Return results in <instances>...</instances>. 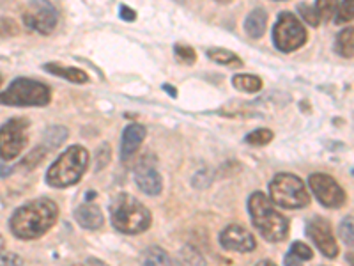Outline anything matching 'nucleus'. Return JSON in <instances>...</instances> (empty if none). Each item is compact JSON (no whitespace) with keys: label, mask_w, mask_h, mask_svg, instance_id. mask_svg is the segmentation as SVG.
<instances>
[{"label":"nucleus","mask_w":354,"mask_h":266,"mask_svg":"<svg viewBox=\"0 0 354 266\" xmlns=\"http://www.w3.org/2000/svg\"><path fill=\"white\" fill-rule=\"evenodd\" d=\"M59 208L52 199L41 197L20 206L11 220V233L20 240H36L55 226Z\"/></svg>","instance_id":"f257e3e1"},{"label":"nucleus","mask_w":354,"mask_h":266,"mask_svg":"<svg viewBox=\"0 0 354 266\" xmlns=\"http://www.w3.org/2000/svg\"><path fill=\"white\" fill-rule=\"evenodd\" d=\"M248 211L254 226L268 242H283L289 234V220L278 213L273 202L262 192H254L248 199Z\"/></svg>","instance_id":"f03ea898"},{"label":"nucleus","mask_w":354,"mask_h":266,"mask_svg":"<svg viewBox=\"0 0 354 266\" xmlns=\"http://www.w3.org/2000/svg\"><path fill=\"white\" fill-rule=\"evenodd\" d=\"M110 220L117 231L124 234H140L151 227V211L133 195H117L110 204Z\"/></svg>","instance_id":"7ed1b4c3"},{"label":"nucleus","mask_w":354,"mask_h":266,"mask_svg":"<svg viewBox=\"0 0 354 266\" xmlns=\"http://www.w3.org/2000/svg\"><path fill=\"white\" fill-rule=\"evenodd\" d=\"M88 167V153L82 145H71L46 172V183L53 188L77 185Z\"/></svg>","instance_id":"20e7f679"},{"label":"nucleus","mask_w":354,"mask_h":266,"mask_svg":"<svg viewBox=\"0 0 354 266\" xmlns=\"http://www.w3.org/2000/svg\"><path fill=\"white\" fill-rule=\"evenodd\" d=\"M52 100L48 85L30 78H17L0 93V105L8 107H46Z\"/></svg>","instance_id":"39448f33"},{"label":"nucleus","mask_w":354,"mask_h":266,"mask_svg":"<svg viewBox=\"0 0 354 266\" xmlns=\"http://www.w3.org/2000/svg\"><path fill=\"white\" fill-rule=\"evenodd\" d=\"M271 202L286 210H299L310 204L308 190L298 176L289 172H280L270 183Z\"/></svg>","instance_id":"423d86ee"},{"label":"nucleus","mask_w":354,"mask_h":266,"mask_svg":"<svg viewBox=\"0 0 354 266\" xmlns=\"http://www.w3.org/2000/svg\"><path fill=\"white\" fill-rule=\"evenodd\" d=\"M273 41L278 50L294 52L306 41V30L298 18L290 12H282L273 28Z\"/></svg>","instance_id":"0eeeda50"},{"label":"nucleus","mask_w":354,"mask_h":266,"mask_svg":"<svg viewBox=\"0 0 354 266\" xmlns=\"http://www.w3.org/2000/svg\"><path fill=\"white\" fill-rule=\"evenodd\" d=\"M28 121L25 117H12L0 126V158L12 160L27 145Z\"/></svg>","instance_id":"6e6552de"},{"label":"nucleus","mask_w":354,"mask_h":266,"mask_svg":"<svg viewBox=\"0 0 354 266\" xmlns=\"http://www.w3.org/2000/svg\"><path fill=\"white\" fill-rule=\"evenodd\" d=\"M308 185L322 206H326V208H340V206L346 204V192H344L342 186L338 185L333 177L328 176V174H312V176L308 177Z\"/></svg>","instance_id":"1a4fd4ad"},{"label":"nucleus","mask_w":354,"mask_h":266,"mask_svg":"<svg viewBox=\"0 0 354 266\" xmlns=\"http://www.w3.org/2000/svg\"><path fill=\"white\" fill-rule=\"evenodd\" d=\"M57 20H59V17H57L55 8L50 4L48 0H32L24 15V24L30 30H36L44 36L55 28Z\"/></svg>","instance_id":"9d476101"},{"label":"nucleus","mask_w":354,"mask_h":266,"mask_svg":"<svg viewBox=\"0 0 354 266\" xmlns=\"http://www.w3.org/2000/svg\"><path fill=\"white\" fill-rule=\"evenodd\" d=\"M306 234L326 258H337L338 247L335 242L330 222L322 217H314L306 222Z\"/></svg>","instance_id":"9b49d317"},{"label":"nucleus","mask_w":354,"mask_h":266,"mask_svg":"<svg viewBox=\"0 0 354 266\" xmlns=\"http://www.w3.org/2000/svg\"><path fill=\"white\" fill-rule=\"evenodd\" d=\"M220 245L225 250H232V252H252L255 250L257 243H255L254 234L248 233L245 227L241 226H227L225 229L220 233Z\"/></svg>","instance_id":"f8f14e48"},{"label":"nucleus","mask_w":354,"mask_h":266,"mask_svg":"<svg viewBox=\"0 0 354 266\" xmlns=\"http://www.w3.org/2000/svg\"><path fill=\"white\" fill-rule=\"evenodd\" d=\"M135 183L147 195H158L161 188H163L160 172L153 166H147V163H140L137 167V170H135Z\"/></svg>","instance_id":"ddd939ff"},{"label":"nucleus","mask_w":354,"mask_h":266,"mask_svg":"<svg viewBox=\"0 0 354 266\" xmlns=\"http://www.w3.org/2000/svg\"><path fill=\"white\" fill-rule=\"evenodd\" d=\"M145 139V128L142 125H129L126 126L124 133H122L121 139V158L122 160H128L135 154V151L140 148V144Z\"/></svg>","instance_id":"4468645a"},{"label":"nucleus","mask_w":354,"mask_h":266,"mask_svg":"<svg viewBox=\"0 0 354 266\" xmlns=\"http://www.w3.org/2000/svg\"><path fill=\"white\" fill-rule=\"evenodd\" d=\"M75 220L80 224L85 229H100L105 222V217L101 213V210L96 204H91V202H84L75 210Z\"/></svg>","instance_id":"2eb2a0df"},{"label":"nucleus","mask_w":354,"mask_h":266,"mask_svg":"<svg viewBox=\"0 0 354 266\" xmlns=\"http://www.w3.org/2000/svg\"><path fill=\"white\" fill-rule=\"evenodd\" d=\"M44 71L52 73L55 77H61L66 78V80L73 82V84H85L88 80L87 73L82 71V69L77 68H64V66H59L55 62H50V64H44L43 66Z\"/></svg>","instance_id":"dca6fc26"},{"label":"nucleus","mask_w":354,"mask_h":266,"mask_svg":"<svg viewBox=\"0 0 354 266\" xmlns=\"http://www.w3.org/2000/svg\"><path fill=\"white\" fill-rule=\"evenodd\" d=\"M266 25H268V15H266L264 9H255L248 15L245 21V30L250 37H261L266 30Z\"/></svg>","instance_id":"f3484780"},{"label":"nucleus","mask_w":354,"mask_h":266,"mask_svg":"<svg viewBox=\"0 0 354 266\" xmlns=\"http://www.w3.org/2000/svg\"><path fill=\"white\" fill-rule=\"evenodd\" d=\"M142 266H174V261L160 247H149L142 254Z\"/></svg>","instance_id":"a211bd4d"},{"label":"nucleus","mask_w":354,"mask_h":266,"mask_svg":"<svg viewBox=\"0 0 354 266\" xmlns=\"http://www.w3.org/2000/svg\"><path fill=\"white\" fill-rule=\"evenodd\" d=\"M207 57H209L213 62H216V64H221V66H230V68H241L243 66L241 59H239L236 53L229 52V50L211 48L207 50Z\"/></svg>","instance_id":"6ab92c4d"},{"label":"nucleus","mask_w":354,"mask_h":266,"mask_svg":"<svg viewBox=\"0 0 354 266\" xmlns=\"http://www.w3.org/2000/svg\"><path fill=\"white\" fill-rule=\"evenodd\" d=\"M335 48L346 59H353L354 55V30L353 28H344L342 33L337 36V41H335Z\"/></svg>","instance_id":"aec40b11"},{"label":"nucleus","mask_w":354,"mask_h":266,"mask_svg":"<svg viewBox=\"0 0 354 266\" xmlns=\"http://www.w3.org/2000/svg\"><path fill=\"white\" fill-rule=\"evenodd\" d=\"M177 266H207L205 259L195 247H183L179 256H177Z\"/></svg>","instance_id":"412c9836"},{"label":"nucleus","mask_w":354,"mask_h":266,"mask_svg":"<svg viewBox=\"0 0 354 266\" xmlns=\"http://www.w3.org/2000/svg\"><path fill=\"white\" fill-rule=\"evenodd\" d=\"M232 85L243 93H257L262 87V80L255 75H236L232 78Z\"/></svg>","instance_id":"4be33fe9"},{"label":"nucleus","mask_w":354,"mask_h":266,"mask_svg":"<svg viewBox=\"0 0 354 266\" xmlns=\"http://www.w3.org/2000/svg\"><path fill=\"white\" fill-rule=\"evenodd\" d=\"M245 141L252 145H266L273 141V132L268 128H259L255 132L248 133Z\"/></svg>","instance_id":"5701e85b"},{"label":"nucleus","mask_w":354,"mask_h":266,"mask_svg":"<svg viewBox=\"0 0 354 266\" xmlns=\"http://www.w3.org/2000/svg\"><path fill=\"white\" fill-rule=\"evenodd\" d=\"M338 6V0H315V12L322 20H330L335 15Z\"/></svg>","instance_id":"b1692460"},{"label":"nucleus","mask_w":354,"mask_h":266,"mask_svg":"<svg viewBox=\"0 0 354 266\" xmlns=\"http://www.w3.org/2000/svg\"><path fill=\"white\" fill-rule=\"evenodd\" d=\"M174 53H176L177 61L183 62V64H194L197 61V53L192 46H186V44H176L174 46Z\"/></svg>","instance_id":"393cba45"},{"label":"nucleus","mask_w":354,"mask_h":266,"mask_svg":"<svg viewBox=\"0 0 354 266\" xmlns=\"http://www.w3.org/2000/svg\"><path fill=\"white\" fill-rule=\"evenodd\" d=\"M337 24H347L354 18V0H344L342 4L337 6Z\"/></svg>","instance_id":"a878e982"},{"label":"nucleus","mask_w":354,"mask_h":266,"mask_svg":"<svg viewBox=\"0 0 354 266\" xmlns=\"http://www.w3.org/2000/svg\"><path fill=\"white\" fill-rule=\"evenodd\" d=\"M290 254H292L294 258H298L299 261H310V259L314 258V252H312V249L301 242L292 243V247H290Z\"/></svg>","instance_id":"bb28decb"},{"label":"nucleus","mask_w":354,"mask_h":266,"mask_svg":"<svg viewBox=\"0 0 354 266\" xmlns=\"http://www.w3.org/2000/svg\"><path fill=\"white\" fill-rule=\"evenodd\" d=\"M340 238L344 240V243H347L349 247H353V218L346 217L340 224Z\"/></svg>","instance_id":"cd10ccee"},{"label":"nucleus","mask_w":354,"mask_h":266,"mask_svg":"<svg viewBox=\"0 0 354 266\" xmlns=\"http://www.w3.org/2000/svg\"><path fill=\"white\" fill-rule=\"evenodd\" d=\"M298 11L299 15H301L303 18L306 20V24H310L312 27H317L319 25V17H317V12H315V9H312L310 6L306 4H299L298 6Z\"/></svg>","instance_id":"c85d7f7f"},{"label":"nucleus","mask_w":354,"mask_h":266,"mask_svg":"<svg viewBox=\"0 0 354 266\" xmlns=\"http://www.w3.org/2000/svg\"><path fill=\"white\" fill-rule=\"evenodd\" d=\"M18 25L11 18H2L0 20V36H17Z\"/></svg>","instance_id":"c756f323"},{"label":"nucleus","mask_w":354,"mask_h":266,"mask_svg":"<svg viewBox=\"0 0 354 266\" xmlns=\"http://www.w3.org/2000/svg\"><path fill=\"white\" fill-rule=\"evenodd\" d=\"M44 157H46V150H44L43 145H41V148H37L36 151H32V154H30V157L25 158V166H27V167L39 166L41 160H43Z\"/></svg>","instance_id":"7c9ffc66"},{"label":"nucleus","mask_w":354,"mask_h":266,"mask_svg":"<svg viewBox=\"0 0 354 266\" xmlns=\"http://www.w3.org/2000/svg\"><path fill=\"white\" fill-rule=\"evenodd\" d=\"M0 266H24V259L18 254L8 252V254L0 256Z\"/></svg>","instance_id":"2f4dec72"},{"label":"nucleus","mask_w":354,"mask_h":266,"mask_svg":"<svg viewBox=\"0 0 354 266\" xmlns=\"http://www.w3.org/2000/svg\"><path fill=\"white\" fill-rule=\"evenodd\" d=\"M119 15H121L122 20H126V21L137 20V12L133 11V9H129L128 6H121V9H119Z\"/></svg>","instance_id":"473e14b6"},{"label":"nucleus","mask_w":354,"mask_h":266,"mask_svg":"<svg viewBox=\"0 0 354 266\" xmlns=\"http://www.w3.org/2000/svg\"><path fill=\"white\" fill-rule=\"evenodd\" d=\"M71 266H106V265L105 263H101L100 259L88 258L87 263H77V265H71Z\"/></svg>","instance_id":"72a5a7b5"},{"label":"nucleus","mask_w":354,"mask_h":266,"mask_svg":"<svg viewBox=\"0 0 354 266\" xmlns=\"http://www.w3.org/2000/svg\"><path fill=\"white\" fill-rule=\"evenodd\" d=\"M286 266H303V261H299L298 258H294L289 252V254L286 256Z\"/></svg>","instance_id":"f704fd0d"},{"label":"nucleus","mask_w":354,"mask_h":266,"mask_svg":"<svg viewBox=\"0 0 354 266\" xmlns=\"http://www.w3.org/2000/svg\"><path fill=\"white\" fill-rule=\"evenodd\" d=\"M11 172H12V167L6 166V163L0 161V177H8Z\"/></svg>","instance_id":"c9c22d12"},{"label":"nucleus","mask_w":354,"mask_h":266,"mask_svg":"<svg viewBox=\"0 0 354 266\" xmlns=\"http://www.w3.org/2000/svg\"><path fill=\"white\" fill-rule=\"evenodd\" d=\"M255 266H277V265H274L273 261H268V259H264V261H259Z\"/></svg>","instance_id":"e433bc0d"},{"label":"nucleus","mask_w":354,"mask_h":266,"mask_svg":"<svg viewBox=\"0 0 354 266\" xmlns=\"http://www.w3.org/2000/svg\"><path fill=\"white\" fill-rule=\"evenodd\" d=\"M163 87H165L167 91H169V93L172 94V96H176V93H174V87H170V85H163Z\"/></svg>","instance_id":"4c0bfd02"},{"label":"nucleus","mask_w":354,"mask_h":266,"mask_svg":"<svg viewBox=\"0 0 354 266\" xmlns=\"http://www.w3.org/2000/svg\"><path fill=\"white\" fill-rule=\"evenodd\" d=\"M4 247H6V242H4V238H2V236H0V252H2V250H4Z\"/></svg>","instance_id":"58836bf2"},{"label":"nucleus","mask_w":354,"mask_h":266,"mask_svg":"<svg viewBox=\"0 0 354 266\" xmlns=\"http://www.w3.org/2000/svg\"><path fill=\"white\" fill-rule=\"evenodd\" d=\"M216 2H220V4H227V2H230V0H216Z\"/></svg>","instance_id":"ea45409f"},{"label":"nucleus","mask_w":354,"mask_h":266,"mask_svg":"<svg viewBox=\"0 0 354 266\" xmlns=\"http://www.w3.org/2000/svg\"><path fill=\"white\" fill-rule=\"evenodd\" d=\"M0 85H2V77H0Z\"/></svg>","instance_id":"a19ab883"}]
</instances>
